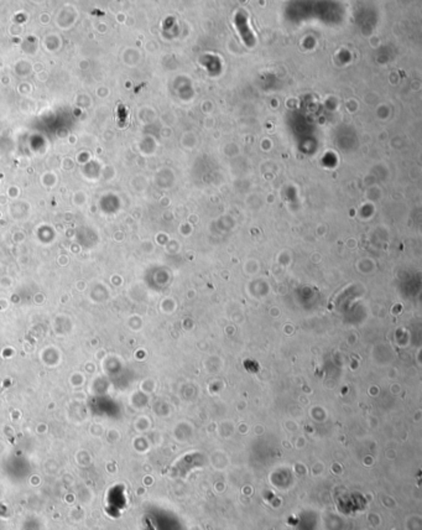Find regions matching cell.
<instances>
[{
	"label": "cell",
	"instance_id": "6da1fadb",
	"mask_svg": "<svg viewBox=\"0 0 422 530\" xmlns=\"http://www.w3.org/2000/svg\"><path fill=\"white\" fill-rule=\"evenodd\" d=\"M235 23H237V26H238V30H239L241 37H243V40L245 41V44L248 46H251L252 44L255 43L254 40V36H252L251 31L249 30L248 27V24H246V18L244 15H241V14H239V15H237V18H235Z\"/></svg>",
	"mask_w": 422,
	"mask_h": 530
}]
</instances>
